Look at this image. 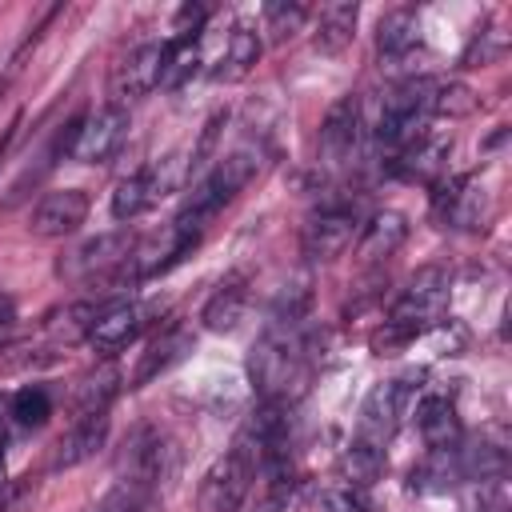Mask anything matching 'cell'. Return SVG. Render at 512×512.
Masks as SVG:
<instances>
[{
	"mask_svg": "<svg viewBox=\"0 0 512 512\" xmlns=\"http://www.w3.org/2000/svg\"><path fill=\"white\" fill-rule=\"evenodd\" d=\"M312 376L300 320H272L248 352V380L268 404H292Z\"/></svg>",
	"mask_w": 512,
	"mask_h": 512,
	"instance_id": "obj_1",
	"label": "cell"
},
{
	"mask_svg": "<svg viewBox=\"0 0 512 512\" xmlns=\"http://www.w3.org/2000/svg\"><path fill=\"white\" fill-rule=\"evenodd\" d=\"M256 172H260V160H256V152H248V148H236V152L220 156L216 168L192 188L188 204L180 208V216L172 220L168 232H172L176 240H184L188 248H196V240H200V232L208 228V220H212L224 204H232V200L252 184Z\"/></svg>",
	"mask_w": 512,
	"mask_h": 512,
	"instance_id": "obj_2",
	"label": "cell"
},
{
	"mask_svg": "<svg viewBox=\"0 0 512 512\" xmlns=\"http://www.w3.org/2000/svg\"><path fill=\"white\" fill-rule=\"evenodd\" d=\"M432 92H436V80H428V76H412V80L396 84L392 96L384 100L376 140L392 152H404L408 144H416L424 136V120L432 116Z\"/></svg>",
	"mask_w": 512,
	"mask_h": 512,
	"instance_id": "obj_3",
	"label": "cell"
},
{
	"mask_svg": "<svg viewBox=\"0 0 512 512\" xmlns=\"http://www.w3.org/2000/svg\"><path fill=\"white\" fill-rule=\"evenodd\" d=\"M448 292H452V276H448V268H440V264H424V268H416V272L408 276V284L400 288V296H396L388 320L420 336L428 324H436V320L444 316V308H448Z\"/></svg>",
	"mask_w": 512,
	"mask_h": 512,
	"instance_id": "obj_4",
	"label": "cell"
},
{
	"mask_svg": "<svg viewBox=\"0 0 512 512\" xmlns=\"http://www.w3.org/2000/svg\"><path fill=\"white\" fill-rule=\"evenodd\" d=\"M184 180V168H180V156H164L148 168H136L132 176H124L112 192V216L116 220H136L144 216L156 200H164L176 184Z\"/></svg>",
	"mask_w": 512,
	"mask_h": 512,
	"instance_id": "obj_5",
	"label": "cell"
},
{
	"mask_svg": "<svg viewBox=\"0 0 512 512\" xmlns=\"http://www.w3.org/2000/svg\"><path fill=\"white\" fill-rule=\"evenodd\" d=\"M252 476H256L252 456L232 444L200 480V512H236L252 488Z\"/></svg>",
	"mask_w": 512,
	"mask_h": 512,
	"instance_id": "obj_6",
	"label": "cell"
},
{
	"mask_svg": "<svg viewBox=\"0 0 512 512\" xmlns=\"http://www.w3.org/2000/svg\"><path fill=\"white\" fill-rule=\"evenodd\" d=\"M124 136H128V112L120 104H108V108H100V112H92L88 120L76 124V136H72L68 152L80 164H108L120 152Z\"/></svg>",
	"mask_w": 512,
	"mask_h": 512,
	"instance_id": "obj_7",
	"label": "cell"
},
{
	"mask_svg": "<svg viewBox=\"0 0 512 512\" xmlns=\"http://www.w3.org/2000/svg\"><path fill=\"white\" fill-rule=\"evenodd\" d=\"M132 256V236L128 232H100L92 240H84L80 248H72L60 260V276L64 280H96L112 268H124Z\"/></svg>",
	"mask_w": 512,
	"mask_h": 512,
	"instance_id": "obj_8",
	"label": "cell"
},
{
	"mask_svg": "<svg viewBox=\"0 0 512 512\" xmlns=\"http://www.w3.org/2000/svg\"><path fill=\"white\" fill-rule=\"evenodd\" d=\"M356 236V212L344 208V204H332V208H320L316 216H308L304 232H300V252L308 260H336L344 256V248L352 244Z\"/></svg>",
	"mask_w": 512,
	"mask_h": 512,
	"instance_id": "obj_9",
	"label": "cell"
},
{
	"mask_svg": "<svg viewBox=\"0 0 512 512\" xmlns=\"http://www.w3.org/2000/svg\"><path fill=\"white\" fill-rule=\"evenodd\" d=\"M88 192L84 188H60V192H48L32 216H28V232L40 236V240H60V236H72L84 220H88Z\"/></svg>",
	"mask_w": 512,
	"mask_h": 512,
	"instance_id": "obj_10",
	"label": "cell"
},
{
	"mask_svg": "<svg viewBox=\"0 0 512 512\" xmlns=\"http://www.w3.org/2000/svg\"><path fill=\"white\" fill-rule=\"evenodd\" d=\"M360 128H364L360 100L356 96H340L328 108L324 124H320V156H324V164H332V168L352 164V156L360 148Z\"/></svg>",
	"mask_w": 512,
	"mask_h": 512,
	"instance_id": "obj_11",
	"label": "cell"
},
{
	"mask_svg": "<svg viewBox=\"0 0 512 512\" xmlns=\"http://www.w3.org/2000/svg\"><path fill=\"white\" fill-rule=\"evenodd\" d=\"M140 328H144V308L132 300H116L108 308H96L84 336L96 352H120L140 336Z\"/></svg>",
	"mask_w": 512,
	"mask_h": 512,
	"instance_id": "obj_12",
	"label": "cell"
},
{
	"mask_svg": "<svg viewBox=\"0 0 512 512\" xmlns=\"http://www.w3.org/2000/svg\"><path fill=\"white\" fill-rule=\"evenodd\" d=\"M400 412H404V384L400 380H388V384H376L364 404H360V420H356V436L368 440V444H380L396 432L400 424Z\"/></svg>",
	"mask_w": 512,
	"mask_h": 512,
	"instance_id": "obj_13",
	"label": "cell"
},
{
	"mask_svg": "<svg viewBox=\"0 0 512 512\" xmlns=\"http://www.w3.org/2000/svg\"><path fill=\"white\" fill-rule=\"evenodd\" d=\"M160 80H164V44L148 40V44H136V48L120 60L112 88H116L120 100H140V96H148L152 88H160Z\"/></svg>",
	"mask_w": 512,
	"mask_h": 512,
	"instance_id": "obj_14",
	"label": "cell"
},
{
	"mask_svg": "<svg viewBox=\"0 0 512 512\" xmlns=\"http://www.w3.org/2000/svg\"><path fill=\"white\" fill-rule=\"evenodd\" d=\"M436 208H440L444 224L472 232V228H484V220H488V192H484L480 176H456L448 184V192L436 196Z\"/></svg>",
	"mask_w": 512,
	"mask_h": 512,
	"instance_id": "obj_15",
	"label": "cell"
},
{
	"mask_svg": "<svg viewBox=\"0 0 512 512\" xmlns=\"http://www.w3.org/2000/svg\"><path fill=\"white\" fill-rule=\"evenodd\" d=\"M108 440V412H92V416H76V424L60 436L52 468H76L84 460H92Z\"/></svg>",
	"mask_w": 512,
	"mask_h": 512,
	"instance_id": "obj_16",
	"label": "cell"
},
{
	"mask_svg": "<svg viewBox=\"0 0 512 512\" xmlns=\"http://www.w3.org/2000/svg\"><path fill=\"white\" fill-rule=\"evenodd\" d=\"M404 240H408V220H404V212L384 208V212H376V216L364 224V232H360V260H364V264H380V260H388Z\"/></svg>",
	"mask_w": 512,
	"mask_h": 512,
	"instance_id": "obj_17",
	"label": "cell"
},
{
	"mask_svg": "<svg viewBox=\"0 0 512 512\" xmlns=\"http://www.w3.org/2000/svg\"><path fill=\"white\" fill-rule=\"evenodd\" d=\"M416 424H420V436L432 452L460 444V416H456V404L448 396H424L416 408Z\"/></svg>",
	"mask_w": 512,
	"mask_h": 512,
	"instance_id": "obj_18",
	"label": "cell"
},
{
	"mask_svg": "<svg viewBox=\"0 0 512 512\" xmlns=\"http://www.w3.org/2000/svg\"><path fill=\"white\" fill-rule=\"evenodd\" d=\"M356 20H360V4L356 0H332V4H324L320 16H316V36H312L316 48L328 52V56L344 52L352 44V36H356Z\"/></svg>",
	"mask_w": 512,
	"mask_h": 512,
	"instance_id": "obj_19",
	"label": "cell"
},
{
	"mask_svg": "<svg viewBox=\"0 0 512 512\" xmlns=\"http://www.w3.org/2000/svg\"><path fill=\"white\" fill-rule=\"evenodd\" d=\"M416 48H420V20H416V12H408V8L388 12L380 20V28H376V52L384 60H404Z\"/></svg>",
	"mask_w": 512,
	"mask_h": 512,
	"instance_id": "obj_20",
	"label": "cell"
},
{
	"mask_svg": "<svg viewBox=\"0 0 512 512\" xmlns=\"http://www.w3.org/2000/svg\"><path fill=\"white\" fill-rule=\"evenodd\" d=\"M244 308H248V284H244L240 276H228V280L208 296L200 320H204V328H212V332H228V328H236V320L244 316Z\"/></svg>",
	"mask_w": 512,
	"mask_h": 512,
	"instance_id": "obj_21",
	"label": "cell"
},
{
	"mask_svg": "<svg viewBox=\"0 0 512 512\" xmlns=\"http://www.w3.org/2000/svg\"><path fill=\"white\" fill-rule=\"evenodd\" d=\"M256 60H260V36H256L252 28H244V24H236V28L228 32L220 68H216L212 76L224 80V84H236V80H244V76L256 68Z\"/></svg>",
	"mask_w": 512,
	"mask_h": 512,
	"instance_id": "obj_22",
	"label": "cell"
},
{
	"mask_svg": "<svg viewBox=\"0 0 512 512\" xmlns=\"http://www.w3.org/2000/svg\"><path fill=\"white\" fill-rule=\"evenodd\" d=\"M340 476H344V488H368V484H376L384 476V448L356 436L340 452Z\"/></svg>",
	"mask_w": 512,
	"mask_h": 512,
	"instance_id": "obj_23",
	"label": "cell"
},
{
	"mask_svg": "<svg viewBox=\"0 0 512 512\" xmlns=\"http://www.w3.org/2000/svg\"><path fill=\"white\" fill-rule=\"evenodd\" d=\"M188 332H180V328H168L164 336H156L152 344H148V352H144V360H140V368H136V376H132V384H148L152 376H160L164 368H172L184 352H188Z\"/></svg>",
	"mask_w": 512,
	"mask_h": 512,
	"instance_id": "obj_24",
	"label": "cell"
},
{
	"mask_svg": "<svg viewBox=\"0 0 512 512\" xmlns=\"http://www.w3.org/2000/svg\"><path fill=\"white\" fill-rule=\"evenodd\" d=\"M116 388H120V372H116V368H108V364H104V368L88 372V376L76 384V396H72V404H76V416L108 412V404H112Z\"/></svg>",
	"mask_w": 512,
	"mask_h": 512,
	"instance_id": "obj_25",
	"label": "cell"
},
{
	"mask_svg": "<svg viewBox=\"0 0 512 512\" xmlns=\"http://www.w3.org/2000/svg\"><path fill=\"white\" fill-rule=\"evenodd\" d=\"M456 448H460V444H456ZM456 448H440V452H432V456L412 472V488H420V492H444V488H452L456 480H464Z\"/></svg>",
	"mask_w": 512,
	"mask_h": 512,
	"instance_id": "obj_26",
	"label": "cell"
},
{
	"mask_svg": "<svg viewBox=\"0 0 512 512\" xmlns=\"http://www.w3.org/2000/svg\"><path fill=\"white\" fill-rule=\"evenodd\" d=\"M200 72V44L192 36H176L164 44V88H184Z\"/></svg>",
	"mask_w": 512,
	"mask_h": 512,
	"instance_id": "obj_27",
	"label": "cell"
},
{
	"mask_svg": "<svg viewBox=\"0 0 512 512\" xmlns=\"http://www.w3.org/2000/svg\"><path fill=\"white\" fill-rule=\"evenodd\" d=\"M8 416L20 424V428H40L48 416H52V400L44 388H20L12 392L8 400Z\"/></svg>",
	"mask_w": 512,
	"mask_h": 512,
	"instance_id": "obj_28",
	"label": "cell"
},
{
	"mask_svg": "<svg viewBox=\"0 0 512 512\" xmlns=\"http://www.w3.org/2000/svg\"><path fill=\"white\" fill-rule=\"evenodd\" d=\"M304 20H308V8L304 4H268L264 8V28H268L272 44L292 40L304 28Z\"/></svg>",
	"mask_w": 512,
	"mask_h": 512,
	"instance_id": "obj_29",
	"label": "cell"
},
{
	"mask_svg": "<svg viewBox=\"0 0 512 512\" xmlns=\"http://www.w3.org/2000/svg\"><path fill=\"white\" fill-rule=\"evenodd\" d=\"M472 108H476L472 88H464L456 80L436 84V92H432V116H468Z\"/></svg>",
	"mask_w": 512,
	"mask_h": 512,
	"instance_id": "obj_30",
	"label": "cell"
},
{
	"mask_svg": "<svg viewBox=\"0 0 512 512\" xmlns=\"http://www.w3.org/2000/svg\"><path fill=\"white\" fill-rule=\"evenodd\" d=\"M308 508L312 512H368V504L356 488H320Z\"/></svg>",
	"mask_w": 512,
	"mask_h": 512,
	"instance_id": "obj_31",
	"label": "cell"
},
{
	"mask_svg": "<svg viewBox=\"0 0 512 512\" xmlns=\"http://www.w3.org/2000/svg\"><path fill=\"white\" fill-rule=\"evenodd\" d=\"M472 512H508V500H504V488H500L496 480H488V484H480V496H476V504H472Z\"/></svg>",
	"mask_w": 512,
	"mask_h": 512,
	"instance_id": "obj_32",
	"label": "cell"
},
{
	"mask_svg": "<svg viewBox=\"0 0 512 512\" xmlns=\"http://www.w3.org/2000/svg\"><path fill=\"white\" fill-rule=\"evenodd\" d=\"M24 492H28L24 484H12V480H8V484L0 488V512H16V504L24 500Z\"/></svg>",
	"mask_w": 512,
	"mask_h": 512,
	"instance_id": "obj_33",
	"label": "cell"
},
{
	"mask_svg": "<svg viewBox=\"0 0 512 512\" xmlns=\"http://www.w3.org/2000/svg\"><path fill=\"white\" fill-rule=\"evenodd\" d=\"M8 324H12V304H8L4 296H0V332H4Z\"/></svg>",
	"mask_w": 512,
	"mask_h": 512,
	"instance_id": "obj_34",
	"label": "cell"
},
{
	"mask_svg": "<svg viewBox=\"0 0 512 512\" xmlns=\"http://www.w3.org/2000/svg\"><path fill=\"white\" fill-rule=\"evenodd\" d=\"M8 420H12V416H8V404H0V448H4V436H8V432H4Z\"/></svg>",
	"mask_w": 512,
	"mask_h": 512,
	"instance_id": "obj_35",
	"label": "cell"
}]
</instances>
